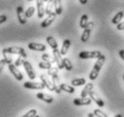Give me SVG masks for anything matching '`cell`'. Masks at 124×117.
<instances>
[{"instance_id": "cell-25", "label": "cell", "mask_w": 124, "mask_h": 117, "mask_svg": "<svg viewBox=\"0 0 124 117\" xmlns=\"http://www.w3.org/2000/svg\"><path fill=\"white\" fill-rule=\"evenodd\" d=\"M85 84V79L81 77V78H76L71 81V85L73 86H83Z\"/></svg>"}, {"instance_id": "cell-11", "label": "cell", "mask_w": 124, "mask_h": 117, "mask_svg": "<svg viewBox=\"0 0 124 117\" xmlns=\"http://www.w3.org/2000/svg\"><path fill=\"white\" fill-rule=\"evenodd\" d=\"M56 16H57L56 13H55V12L51 13L50 15H49V16H48V17H47L46 19H44V21L41 23L40 26H41L42 28H47L48 26H50L53 22H54V20L56 19Z\"/></svg>"}, {"instance_id": "cell-21", "label": "cell", "mask_w": 124, "mask_h": 117, "mask_svg": "<svg viewBox=\"0 0 124 117\" xmlns=\"http://www.w3.org/2000/svg\"><path fill=\"white\" fill-rule=\"evenodd\" d=\"M53 1H54V9H55V13L57 14V16L61 15L62 13L61 0H53Z\"/></svg>"}, {"instance_id": "cell-37", "label": "cell", "mask_w": 124, "mask_h": 117, "mask_svg": "<svg viewBox=\"0 0 124 117\" xmlns=\"http://www.w3.org/2000/svg\"><path fill=\"white\" fill-rule=\"evenodd\" d=\"M6 20H7V16H5V15H1V16H0V25L5 23Z\"/></svg>"}, {"instance_id": "cell-5", "label": "cell", "mask_w": 124, "mask_h": 117, "mask_svg": "<svg viewBox=\"0 0 124 117\" xmlns=\"http://www.w3.org/2000/svg\"><path fill=\"white\" fill-rule=\"evenodd\" d=\"M8 68H9L10 72L13 74V76L16 77V80H18V81H21V80L23 79V74L21 73V71L19 70L17 67H16L15 64H8Z\"/></svg>"}, {"instance_id": "cell-7", "label": "cell", "mask_w": 124, "mask_h": 117, "mask_svg": "<svg viewBox=\"0 0 124 117\" xmlns=\"http://www.w3.org/2000/svg\"><path fill=\"white\" fill-rule=\"evenodd\" d=\"M23 87L27 89H43L46 86L42 82H25Z\"/></svg>"}, {"instance_id": "cell-42", "label": "cell", "mask_w": 124, "mask_h": 117, "mask_svg": "<svg viewBox=\"0 0 124 117\" xmlns=\"http://www.w3.org/2000/svg\"><path fill=\"white\" fill-rule=\"evenodd\" d=\"M49 0H43V2H48Z\"/></svg>"}, {"instance_id": "cell-36", "label": "cell", "mask_w": 124, "mask_h": 117, "mask_svg": "<svg viewBox=\"0 0 124 117\" xmlns=\"http://www.w3.org/2000/svg\"><path fill=\"white\" fill-rule=\"evenodd\" d=\"M116 28H117L118 31H124V22L123 23H120V24H118L117 26H116Z\"/></svg>"}, {"instance_id": "cell-1", "label": "cell", "mask_w": 124, "mask_h": 117, "mask_svg": "<svg viewBox=\"0 0 124 117\" xmlns=\"http://www.w3.org/2000/svg\"><path fill=\"white\" fill-rule=\"evenodd\" d=\"M104 62H105V56L102 54V56H100L99 58H97L95 64L93 65V69H92L90 75H89V78L91 80H95L97 78V77H98V75L100 73V70L102 69Z\"/></svg>"}, {"instance_id": "cell-16", "label": "cell", "mask_w": 124, "mask_h": 117, "mask_svg": "<svg viewBox=\"0 0 124 117\" xmlns=\"http://www.w3.org/2000/svg\"><path fill=\"white\" fill-rule=\"evenodd\" d=\"M93 83H87L85 85V86L84 87V89L82 90V92H81V96L82 97H86L87 96H89V94L93 90Z\"/></svg>"}, {"instance_id": "cell-17", "label": "cell", "mask_w": 124, "mask_h": 117, "mask_svg": "<svg viewBox=\"0 0 124 117\" xmlns=\"http://www.w3.org/2000/svg\"><path fill=\"white\" fill-rule=\"evenodd\" d=\"M36 96H37V98L42 100V101H44L47 104H51L53 102L52 97L50 96H49V95H47V94H44V93H38L37 95H36Z\"/></svg>"}, {"instance_id": "cell-44", "label": "cell", "mask_w": 124, "mask_h": 117, "mask_svg": "<svg viewBox=\"0 0 124 117\" xmlns=\"http://www.w3.org/2000/svg\"><path fill=\"white\" fill-rule=\"evenodd\" d=\"M123 80H124V76H123Z\"/></svg>"}, {"instance_id": "cell-38", "label": "cell", "mask_w": 124, "mask_h": 117, "mask_svg": "<svg viewBox=\"0 0 124 117\" xmlns=\"http://www.w3.org/2000/svg\"><path fill=\"white\" fill-rule=\"evenodd\" d=\"M119 55L124 60V50H119Z\"/></svg>"}, {"instance_id": "cell-43", "label": "cell", "mask_w": 124, "mask_h": 117, "mask_svg": "<svg viewBox=\"0 0 124 117\" xmlns=\"http://www.w3.org/2000/svg\"><path fill=\"white\" fill-rule=\"evenodd\" d=\"M28 1H32V0H28Z\"/></svg>"}, {"instance_id": "cell-19", "label": "cell", "mask_w": 124, "mask_h": 117, "mask_svg": "<svg viewBox=\"0 0 124 117\" xmlns=\"http://www.w3.org/2000/svg\"><path fill=\"white\" fill-rule=\"evenodd\" d=\"M123 17H124V13L122 12V11H120V12H118L114 16H113V18L112 19V23L113 25H117L118 24L121 23V21L122 20Z\"/></svg>"}, {"instance_id": "cell-15", "label": "cell", "mask_w": 124, "mask_h": 117, "mask_svg": "<svg viewBox=\"0 0 124 117\" xmlns=\"http://www.w3.org/2000/svg\"><path fill=\"white\" fill-rule=\"evenodd\" d=\"M89 96H90V98L92 99V101L95 102V104L98 105L99 107H103V106H104V102L102 101V98H100L99 96H97L94 92L92 91V92L89 94Z\"/></svg>"}, {"instance_id": "cell-30", "label": "cell", "mask_w": 124, "mask_h": 117, "mask_svg": "<svg viewBox=\"0 0 124 117\" xmlns=\"http://www.w3.org/2000/svg\"><path fill=\"white\" fill-rule=\"evenodd\" d=\"M25 58H23V56H20L19 55V57L17 58H16V62H15V65H16V67H20V66H22V65H23V63H24L25 61Z\"/></svg>"}, {"instance_id": "cell-28", "label": "cell", "mask_w": 124, "mask_h": 117, "mask_svg": "<svg viewBox=\"0 0 124 117\" xmlns=\"http://www.w3.org/2000/svg\"><path fill=\"white\" fill-rule=\"evenodd\" d=\"M39 67L42 69H50L51 67H52V64L50 63V62H47V61H40L39 63Z\"/></svg>"}, {"instance_id": "cell-29", "label": "cell", "mask_w": 124, "mask_h": 117, "mask_svg": "<svg viewBox=\"0 0 124 117\" xmlns=\"http://www.w3.org/2000/svg\"><path fill=\"white\" fill-rule=\"evenodd\" d=\"M59 68L58 67H51L50 69H48V75L52 77V76H55V75H58V70Z\"/></svg>"}, {"instance_id": "cell-23", "label": "cell", "mask_w": 124, "mask_h": 117, "mask_svg": "<svg viewBox=\"0 0 124 117\" xmlns=\"http://www.w3.org/2000/svg\"><path fill=\"white\" fill-rule=\"evenodd\" d=\"M54 7V1L53 0H49L48 2H47V6L45 7V13H46L47 15L49 16L50 15L52 12V8Z\"/></svg>"}, {"instance_id": "cell-8", "label": "cell", "mask_w": 124, "mask_h": 117, "mask_svg": "<svg viewBox=\"0 0 124 117\" xmlns=\"http://www.w3.org/2000/svg\"><path fill=\"white\" fill-rule=\"evenodd\" d=\"M53 57L56 60V63L58 65V68L59 69H62L64 68V64H63V58L61 57V53H60V50H59V49H55L53 50Z\"/></svg>"}, {"instance_id": "cell-6", "label": "cell", "mask_w": 124, "mask_h": 117, "mask_svg": "<svg viewBox=\"0 0 124 117\" xmlns=\"http://www.w3.org/2000/svg\"><path fill=\"white\" fill-rule=\"evenodd\" d=\"M23 66L24 67V69H25V71H26V73H27V76H28L29 78H30L31 80L35 79L36 74H35V71H34V69H33V68H32V66H31V63H30L29 61H27V60H25Z\"/></svg>"}, {"instance_id": "cell-10", "label": "cell", "mask_w": 124, "mask_h": 117, "mask_svg": "<svg viewBox=\"0 0 124 117\" xmlns=\"http://www.w3.org/2000/svg\"><path fill=\"white\" fill-rule=\"evenodd\" d=\"M40 80H41V82L45 85L48 89L50 90V91H55V86H54V84H53L52 80H50L48 76L46 75H40Z\"/></svg>"}, {"instance_id": "cell-3", "label": "cell", "mask_w": 124, "mask_h": 117, "mask_svg": "<svg viewBox=\"0 0 124 117\" xmlns=\"http://www.w3.org/2000/svg\"><path fill=\"white\" fill-rule=\"evenodd\" d=\"M3 50L6 51L7 53H10V54H18V55H20V56H23V58H26V57H27V54L25 52L24 49L22 48V47H17V46L9 47V48L4 49Z\"/></svg>"}, {"instance_id": "cell-32", "label": "cell", "mask_w": 124, "mask_h": 117, "mask_svg": "<svg viewBox=\"0 0 124 117\" xmlns=\"http://www.w3.org/2000/svg\"><path fill=\"white\" fill-rule=\"evenodd\" d=\"M93 114H94L95 117H108L105 113H103V112H102V110H100V109H95V110L93 111Z\"/></svg>"}, {"instance_id": "cell-40", "label": "cell", "mask_w": 124, "mask_h": 117, "mask_svg": "<svg viewBox=\"0 0 124 117\" xmlns=\"http://www.w3.org/2000/svg\"><path fill=\"white\" fill-rule=\"evenodd\" d=\"M114 117H123V115H122V114H116Z\"/></svg>"}, {"instance_id": "cell-18", "label": "cell", "mask_w": 124, "mask_h": 117, "mask_svg": "<svg viewBox=\"0 0 124 117\" xmlns=\"http://www.w3.org/2000/svg\"><path fill=\"white\" fill-rule=\"evenodd\" d=\"M70 45H71V42H70V40L67 39V40H65L64 42H63L62 48H61V50H60L61 55H66V54L68 53V49H69Z\"/></svg>"}, {"instance_id": "cell-39", "label": "cell", "mask_w": 124, "mask_h": 117, "mask_svg": "<svg viewBox=\"0 0 124 117\" xmlns=\"http://www.w3.org/2000/svg\"><path fill=\"white\" fill-rule=\"evenodd\" d=\"M78 1H79L81 4H83V5H85V4H87V2H88V0H78Z\"/></svg>"}, {"instance_id": "cell-34", "label": "cell", "mask_w": 124, "mask_h": 117, "mask_svg": "<svg viewBox=\"0 0 124 117\" xmlns=\"http://www.w3.org/2000/svg\"><path fill=\"white\" fill-rule=\"evenodd\" d=\"M36 114H37L36 109H31V110H30L29 112H27L24 115H23L22 117H34Z\"/></svg>"}, {"instance_id": "cell-24", "label": "cell", "mask_w": 124, "mask_h": 117, "mask_svg": "<svg viewBox=\"0 0 124 117\" xmlns=\"http://www.w3.org/2000/svg\"><path fill=\"white\" fill-rule=\"evenodd\" d=\"M88 23H89V22H88V16H87V15H83V16H81L80 23H79V25H80L81 28L85 29V28L87 26Z\"/></svg>"}, {"instance_id": "cell-4", "label": "cell", "mask_w": 124, "mask_h": 117, "mask_svg": "<svg viewBox=\"0 0 124 117\" xmlns=\"http://www.w3.org/2000/svg\"><path fill=\"white\" fill-rule=\"evenodd\" d=\"M93 26H94V23H93V22H89L87 26L84 29V32H83L82 36H81V41H82L83 42H86L87 41H88Z\"/></svg>"}, {"instance_id": "cell-13", "label": "cell", "mask_w": 124, "mask_h": 117, "mask_svg": "<svg viewBox=\"0 0 124 117\" xmlns=\"http://www.w3.org/2000/svg\"><path fill=\"white\" fill-rule=\"evenodd\" d=\"M28 48L32 50H37V51H45L46 50V46L44 44L37 42H30L28 44Z\"/></svg>"}, {"instance_id": "cell-35", "label": "cell", "mask_w": 124, "mask_h": 117, "mask_svg": "<svg viewBox=\"0 0 124 117\" xmlns=\"http://www.w3.org/2000/svg\"><path fill=\"white\" fill-rule=\"evenodd\" d=\"M6 64H7V63H6V61L5 60V58L0 60V73L2 72V70L4 69V68H5V66H6Z\"/></svg>"}, {"instance_id": "cell-27", "label": "cell", "mask_w": 124, "mask_h": 117, "mask_svg": "<svg viewBox=\"0 0 124 117\" xmlns=\"http://www.w3.org/2000/svg\"><path fill=\"white\" fill-rule=\"evenodd\" d=\"M63 64H64V68L67 69V70H72L73 68V65H72L71 61L68 59V58H63Z\"/></svg>"}, {"instance_id": "cell-2", "label": "cell", "mask_w": 124, "mask_h": 117, "mask_svg": "<svg viewBox=\"0 0 124 117\" xmlns=\"http://www.w3.org/2000/svg\"><path fill=\"white\" fill-rule=\"evenodd\" d=\"M100 56H102V53L99 50H93V51H81L78 57L82 59H87V58H98Z\"/></svg>"}, {"instance_id": "cell-9", "label": "cell", "mask_w": 124, "mask_h": 117, "mask_svg": "<svg viewBox=\"0 0 124 117\" xmlns=\"http://www.w3.org/2000/svg\"><path fill=\"white\" fill-rule=\"evenodd\" d=\"M16 15H17V18L18 21L21 25H25L27 23V17L25 16V12L23 11V8L22 6H17L16 8Z\"/></svg>"}, {"instance_id": "cell-31", "label": "cell", "mask_w": 124, "mask_h": 117, "mask_svg": "<svg viewBox=\"0 0 124 117\" xmlns=\"http://www.w3.org/2000/svg\"><path fill=\"white\" fill-rule=\"evenodd\" d=\"M34 12H35V8H34L33 6H31V7H29L28 9L25 11V16H26L27 18H30V17L33 16Z\"/></svg>"}, {"instance_id": "cell-14", "label": "cell", "mask_w": 124, "mask_h": 117, "mask_svg": "<svg viewBox=\"0 0 124 117\" xmlns=\"http://www.w3.org/2000/svg\"><path fill=\"white\" fill-rule=\"evenodd\" d=\"M37 13L38 17L39 18H42L45 14V8H44V2L43 0H37Z\"/></svg>"}, {"instance_id": "cell-12", "label": "cell", "mask_w": 124, "mask_h": 117, "mask_svg": "<svg viewBox=\"0 0 124 117\" xmlns=\"http://www.w3.org/2000/svg\"><path fill=\"white\" fill-rule=\"evenodd\" d=\"M75 105H90L91 103H92V99L90 97H79V98H76L74 99V101H73Z\"/></svg>"}, {"instance_id": "cell-22", "label": "cell", "mask_w": 124, "mask_h": 117, "mask_svg": "<svg viewBox=\"0 0 124 117\" xmlns=\"http://www.w3.org/2000/svg\"><path fill=\"white\" fill-rule=\"evenodd\" d=\"M59 87H60V89H61L62 91L67 92V93H68V94H73V93L75 92L74 87L71 86H69V85H67V84H64V83L60 84Z\"/></svg>"}, {"instance_id": "cell-41", "label": "cell", "mask_w": 124, "mask_h": 117, "mask_svg": "<svg viewBox=\"0 0 124 117\" xmlns=\"http://www.w3.org/2000/svg\"><path fill=\"white\" fill-rule=\"evenodd\" d=\"M34 117H40V115H38V114H36V115H35Z\"/></svg>"}, {"instance_id": "cell-26", "label": "cell", "mask_w": 124, "mask_h": 117, "mask_svg": "<svg viewBox=\"0 0 124 117\" xmlns=\"http://www.w3.org/2000/svg\"><path fill=\"white\" fill-rule=\"evenodd\" d=\"M41 58L43 59L44 61L50 62V63H51V64H53L54 62H56V60H55L54 57L52 58L50 54H47V53H44V54H42V56H41Z\"/></svg>"}, {"instance_id": "cell-20", "label": "cell", "mask_w": 124, "mask_h": 117, "mask_svg": "<svg viewBox=\"0 0 124 117\" xmlns=\"http://www.w3.org/2000/svg\"><path fill=\"white\" fill-rule=\"evenodd\" d=\"M46 41L48 44L50 45V47L51 48L52 50H55V49H58V47H59V44L57 42V41L52 37V36H48L46 38Z\"/></svg>"}, {"instance_id": "cell-33", "label": "cell", "mask_w": 124, "mask_h": 117, "mask_svg": "<svg viewBox=\"0 0 124 117\" xmlns=\"http://www.w3.org/2000/svg\"><path fill=\"white\" fill-rule=\"evenodd\" d=\"M3 55H4V58H5V60L6 61L7 64H11L12 63V58H11V56H10V53H7L6 51L3 50Z\"/></svg>"}]
</instances>
